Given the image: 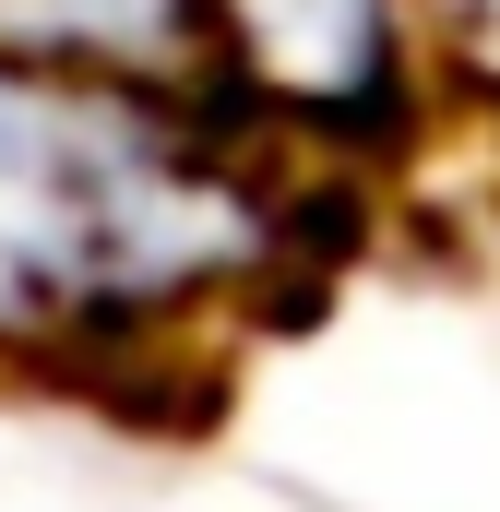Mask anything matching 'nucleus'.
Instances as JSON below:
<instances>
[{
	"instance_id": "obj_1",
	"label": "nucleus",
	"mask_w": 500,
	"mask_h": 512,
	"mask_svg": "<svg viewBox=\"0 0 500 512\" xmlns=\"http://www.w3.org/2000/svg\"><path fill=\"white\" fill-rule=\"evenodd\" d=\"M250 251H274L262 191H227L167 120L0 48V334H143Z\"/></svg>"
},
{
	"instance_id": "obj_2",
	"label": "nucleus",
	"mask_w": 500,
	"mask_h": 512,
	"mask_svg": "<svg viewBox=\"0 0 500 512\" xmlns=\"http://www.w3.org/2000/svg\"><path fill=\"white\" fill-rule=\"evenodd\" d=\"M239 72L322 143H417V84H405V24L393 0H227Z\"/></svg>"
},
{
	"instance_id": "obj_3",
	"label": "nucleus",
	"mask_w": 500,
	"mask_h": 512,
	"mask_svg": "<svg viewBox=\"0 0 500 512\" xmlns=\"http://www.w3.org/2000/svg\"><path fill=\"white\" fill-rule=\"evenodd\" d=\"M0 48L24 60H239L227 0H0Z\"/></svg>"
}]
</instances>
